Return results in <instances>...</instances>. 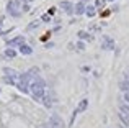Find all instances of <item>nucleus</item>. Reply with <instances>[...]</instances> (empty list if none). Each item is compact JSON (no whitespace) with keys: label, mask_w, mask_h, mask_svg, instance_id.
I'll list each match as a JSON object with an SVG mask.
<instances>
[{"label":"nucleus","mask_w":129,"mask_h":128,"mask_svg":"<svg viewBox=\"0 0 129 128\" xmlns=\"http://www.w3.org/2000/svg\"><path fill=\"white\" fill-rule=\"evenodd\" d=\"M77 35H79V38H80V39H83V38H88V33H85V31H79Z\"/></svg>","instance_id":"16"},{"label":"nucleus","mask_w":129,"mask_h":128,"mask_svg":"<svg viewBox=\"0 0 129 128\" xmlns=\"http://www.w3.org/2000/svg\"><path fill=\"white\" fill-rule=\"evenodd\" d=\"M77 48H79V49H83V48H85V45H83L82 41H79V43H77Z\"/></svg>","instance_id":"17"},{"label":"nucleus","mask_w":129,"mask_h":128,"mask_svg":"<svg viewBox=\"0 0 129 128\" xmlns=\"http://www.w3.org/2000/svg\"><path fill=\"white\" fill-rule=\"evenodd\" d=\"M49 126L51 128H64V122H62V118H60L59 115H51V118H49Z\"/></svg>","instance_id":"3"},{"label":"nucleus","mask_w":129,"mask_h":128,"mask_svg":"<svg viewBox=\"0 0 129 128\" xmlns=\"http://www.w3.org/2000/svg\"><path fill=\"white\" fill-rule=\"evenodd\" d=\"M101 48L106 49V51H110V49H113V48H114V41L110 38V36H105V38H103V45H101Z\"/></svg>","instance_id":"5"},{"label":"nucleus","mask_w":129,"mask_h":128,"mask_svg":"<svg viewBox=\"0 0 129 128\" xmlns=\"http://www.w3.org/2000/svg\"><path fill=\"white\" fill-rule=\"evenodd\" d=\"M85 13H87V16H95V13H96V7H95V5H88Z\"/></svg>","instance_id":"10"},{"label":"nucleus","mask_w":129,"mask_h":128,"mask_svg":"<svg viewBox=\"0 0 129 128\" xmlns=\"http://www.w3.org/2000/svg\"><path fill=\"white\" fill-rule=\"evenodd\" d=\"M105 3H106V0H96V2H95V7H96V8H101Z\"/></svg>","instance_id":"15"},{"label":"nucleus","mask_w":129,"mask_h":128,"mask_svg":"<svg viewBox=\"0 0 129 128\" xmlns=\"http://www.w3.org/2000/svg\"><path fill=\"white\" fill-rule=\"evenodd\" d=\"M3 72H5L7 76H12V77H13V76H18V74H16V72H15V71H13V69H7V67H5V69H3Z\"/></svg>","instance_id":"13"},{"label":"nucleus","mask_w":129,"mask_h":128,"mask_svg":"<svg viewBox=\"0 0 129 128\" xmlns=\"http://www.w3.org/2000/svg\"><path fill=\"white\" fill-rule=\"evenodd\" d=\"M44 90H46V86H44V82H43V80H39V79L35 80V82L31 84V87H29V92H31L33 99H36V100H39V99L43 100Z\"/></svg>","instance_id":"1"},{"label":"nucleus","mask_w":129,"mask_h":128,"mask_svg":"<svg viewBox=\"0 0 129 128\" xmlns=\"http://www.w3.org/2000/svg\"><path fill=\"white\" fill-rule=\"evenodd\" d=\"M106 2H113V0H106Z\"/></svg>","instance_id":"21"},{"label":"nucleus","mask_w":129,"mask_h":128,"mask_svg":"<svg viewBox=\"0 0 129 128\" xmlns=\"http://www.w3.org/2000/svg\"><path fill=\"white\" fill-rule=\"evenodd\" d=\"M119 89L123 90L124 94H127V92H129V82H127V80H123V82H119Z\"/></svg>","instance_id":"11"},{"label":"nucleus","mask_w":129,"mask_h":128,"mask_svg":"<svg viewBox=\"0 0 129 128\" xmlns=\"http://www.w3.org/2000/svg\"><path fill=\"white\" fill-rule=\"evenodd\" d=\"M5 56L12 59V58H15V56H16V51H15V49H12V48H8V49H5Z\"/></svg>","instance_id":"12"},{"label":"nucleus","mask_w":129,"mask_h":128,"mask_svg":"<svg viewBox=\"0 0 129 128\" xmlns=\"http://www.w3.org/2000/svg\"><path fill=\"white\" fill-rule=\"evenodd\" d=\"M80 2H82V3H83V2H87V0H80Z\"/></svg>","instance_id":"20"},{"label":"nucleus","mask_w":129,"mask_h":128,"mask_svg":"<svg viewBox=\"0 0 129 128\" xmlns=\"http://www.w3.org/2000/svg\"><path fill=\"white\" fill-rule=\"evenodd\" d=\"M20 53H21V54H26V56H29L33 53V48H29L28 45H21L20 46Z\"/></svg>","instance_id":"9"},{"label":"nucleus","mask_w":129,"mask_h":128,"mask_svg":"<svg viewBox=\"0 0 129 128\" xmlns=\"http://www.w3.org/2000/svg\"><path fill=\"white\" fill-rule=\"evenodd\" d=\"M85 12H87V7H85V3H82V2H79L74 7V13H77V15H83Z\"/></svg>","instance_id":"7"},{"label":"nucleus","mask_w":129,"mask_h":128,"mask_svg":"<svg viewBox=\"0 0 129 128\" xmlns=\"http://www.w3.org/2000/svg\"><path fill=\"white\" fill-rule=\"evenodd\" d=\"M7 45L12 48V46H21V45H25V38L23 36H16V38H13V39H10Z\"/></svg>","instance_id":"6"},{"label":"nucleus","mask_w":129,"mask_h":128,"mask_svg":"<svg viewBox=\"0 0 129 128\" xmlns=\"http://www.w3.org/2000/svg\"><path fill=\"white\" fill-rule=\"evenodd\" d=\"M87 107H88V100H87V99H83L82 102L79 103V107H77L75 113H80V112H83V110H87Z\"/></svg>","instance_id":"8"},{"label":"nucleus","mask_w":129,"mask_h":128,"mask_svg":"<svg viewBox=\"0 0 129 128\" xmlns=\"http://www.w3.org/2000/svg\"><path fill=\"white\" fill-rule=\"evenodd\" d=\"M74 7H75V5H72V2H69V0H62V2L59 3V8H62L64 12L69 13V15L74 13Z\"/></svg>","instance_id":"4"},{"label":"nucleus","mask_w":129,"mask_h":128,"mask_svg":"<svg viewBox=\"0 0 129 128\" xmlns=\"http://www.w3.org/2000/svg\"><path fill=\"white\" fill-rule=\"evenodd\" d=\"M7 12L12 16H18L20 15V3L16 2V0H10V2L7 3Z\"/></svg>","instance_id":"2"},{"label":"nucleus","mask_w":129,"mask_h":128,"mask_svg":"<svg viewBox=\"0 0 129 128\" xmlns=\"http://www.w3.org/2000/svg\"><path fill=\"white\" fill-rule=\"evenodd\" d=\"M43 103H44L46 107H51V105H52V102H51L49 97H43Z\"/></svg>","instance_id":"14"},{"label":"nucleus","mask_w":129,"mask_h":128,"mask_svg":"<svg viewBox=\"0 0 129 128\" xmlns=\"http://www.w3.org/2000/svg\"><path fill=\"white\" fill-rule=\"evenodd\" d=\"M124 100H126V103H129V92L124 94Z\"/></svg>","instance_id":"18"},{"label":"nucleus","mask_w":129,"mask_h":128,"mask_svg":"<svg viewBox=\"0 0 129 128\" xmlns=\"http://www.w3.org/2000/svg\"><path fill=\"white\" fill-rule=\"evenodd\" d=\"M25 2H33V0H25Z\"/></svg>","instance_id":"19"}]
</instances>
